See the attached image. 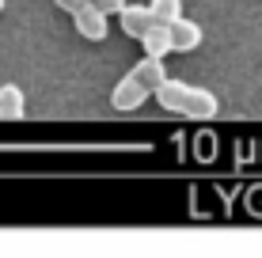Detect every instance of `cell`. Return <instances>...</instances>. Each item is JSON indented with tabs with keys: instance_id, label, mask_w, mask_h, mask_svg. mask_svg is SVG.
I'll return each mask as SVG.
<instances>
[{
	"instance_id": "cell-8",
	"label": "cell",
	"mask_w": 262,
	"mask_h": 258,
	"mask_svg": "<svg viewBox=\"0 0 262 258\" xmlns=\"http://www.w3.org/2000/svg\"><path fill=\"white\" fill-rule=\"evenodd\" d=\"M144 53H152V57H167V53H175V46H171V27L167 23H152L148 34L141 38Z\"/></svg>"
},
{
	"instance_id": "cell-2",
	"label": "cell",
	"mask_w": 262,
	"mask_h": 258,
	"mask_svg": "<svg viewBox=\"0 0 262 258\" xmlns=\"http://www.w3.org/2000/svg\"><path fill=\"white\" fill-rule=\"evenodd\" d=\"M106 19H111V12H103V8L92 4V0H88L84 8H76V12H72L76 34H80V38H88V42H103V38H106V27H111Z\"/></svg>"
},
{
	"instance_id": "cell-1",
	"label": "cell",
	"mask_w": 262,
	"mask_h": 258,
	"mask_svg": "<svg viewBox=\"0 0 262 258\" xmlns=\"http://www.w3.org/2000/svg\"><path fill=\"white\" fill-rule=\"evenodd\" d=\"M156 99H160L164 110L183 114V118H194V122H209V118H216V110H221V103H216L213 91L194 87V84H183V80H171V76L156 87Z\"/></svg>"
},
{
	"instance_id": "cell-7",
	"label": "cell",
	"mask_w": 262,
	"mask_h": 258,
	"mask_svg": "<svg viewBox=\"0 0 262 258\" xmlns=\"http://www.w3.org/2000/svg\"><path fill=\"white\" fill-rule=\"evenodd\" d=\"M23 114H27V99L19 84H4L0 87V122H19Z\"/></svg>"
},
{
	"instance_id": "cell-5",
	"label": "cell",
	"mask_w": 262,
	"mask_h": 258,
	"mask_svg": "<svg viewBox=\"0 0 262 258\" xmlns=\"http://www.w3.org/2000/svg\"><path fill=\"white\" fill-rule=\"evenodd\" d=\"M171 46H175V53H194L202 46V27L194 19H186V15H179L171 23Z\"/></svg>"
},
{
	"instance_id": "cell-11",
	"label": "cell",
	"mask_w": 262,
	"mask_h": 258,
	"mask_svg": "<svg viewBox=\"0 0 262 258\" xmlns=\"http://www.w3.org/2000/svg\"><path fill=\"white\" fill-rule=\"evenodd\" d=\"M53 4H57L61 12H69V15H72V12H76V8H84L88 0H53Z\"/></svg>"
},
{
	"instance_id": "cell-12",
	"label": "cell",
	"mask_w": 262,
	"mask_h": 258,
	"mask_svg": "<svg viewBox=\"0 0 262 258\" xmlns=\"http://www.w3.org/2000/svg\"><path fill=\"white\" fill-rule=\"evenodd\" d=\"M0 12H4V0H0Z\"/></svg>"
},
{
	"instance_id": "cell-4",
	"label": "cell",
	"mask_w": 262,
	"mask_h": 258,
	"mask_svg": "<svg viewBox=\"0 0 262 258\" xmlns=\"http://www.w3.org/2000/svg\"><path fill=\"white\" fill-rule=\"evenodd\" d=\"M118 23H122V31L129 34V38H144L148 34V27L156 23V15H152V8L148 4H125L122 12H118Z\"/></svg>"
},
{
	"instance_id": "cell-6",
	"label": "cell",
	"mask_w": 262,
	"mask_h": 258,
	"mask_svg": "<svg viewBox=\"0 0 262 258\" xmlns=\"http://www.w3.org/2000/svg\"><path fill=\"white\" fill-rule=\"evenodd\" d=\"M133 76L141 80L144 87H148L152 95H156V87L167 80V68H164V57H152V53H144V57L133 65Z\"/></svg>"
},
{
	"instance_id": "cell-10",
	"label": "cell",
	"mask_w": 262,
	"mask_h": 258,
	"mask_svg": "<svg viewBox=\"0 0 262 258\" xmlns=\"http://www.w3.org/2000/svg\"><path fill=\"white\" fill-rule=\"evenodd\" d=\"M92 4H99V8H103V12H111V15H118L122 8L129 4V0H92Z\"/></svg>"
},
{
	"instance_id": "cell-9",
	"label": "cell",
	"mask_w": 262,
	"mask_h": 258,
	"mask_svg": "<svg viewBox=\"0 0 262 258\" xmlns=\"http://www.w3.org/2000/svg\"><path fill=\"white\" fill-rule=\"evenodd\" d=\"M152 15H156V23H175L179 15H183V0H152Z\"/></svg>"
},
{
	"instance_id": "cell-3",
	"label": "cell",
	"mask_w": 262,
	"mask_h": 258,
	"mask_svg": "<svg viewBox=\"0 0 262 258\" xmlns=\"http://www.w3.org/2000/svg\"><path fill=\"white\" fill-rule=\"evenodd\" d=\"M148 95H152V91H148V87H144L133 73H129V76H122L118 84H114V91H111V106H114V110H137V106L148 99Z\"/></svg>"
}]
</instances>
